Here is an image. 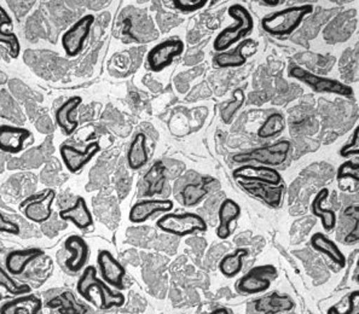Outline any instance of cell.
<instances>
[{
    "label": "cell",
    "mask_w": 359,
    "mask_h": 314,
    "mask_svg": "<svg viewBox=\"0 0 359 314\" xmlns=\"http://www.w3.org/2000/svg\"><path fill=\"white\" fill-rule=\"evenodd\" d=\"M213 182L212 178H202L200 182L185 185L182 190V205L193 207L200 203L202 198L208 193V185Z\"/></svg>",
    "instance_id": "f1b7e54d"
},
{
    "label": "cell",
    "mask_w": 359,
    "mask_h": 314,
    "mask_svg": "<svg viewBox=\"0 0 359 314\" xmlns=\"http://www.w3.org/2000/svg\"><path fill=\"white\" fill-rule=\"evenodd\" d=\"M313 13L311 4L295 5L276 13H270L263 18L262 27L264 31L273 36H288L302 26L304 20Z\"/></svg>",
    "instance_id": "3957f363"
},
{
    "label": "cell",
    "mask_w": 359,
    "mask_h": 314,
    "mask_svg": "<svg viewBox=\"0 0 359 314\" xmlns=\"http://www.w3.org/2000/svg\"><path fill=\"white\" fill-rule=\"evenodd\" d=\"M328 197V189H320V191L316 193L313 201L311 202V212L315 217L320 219V224L325 231H333L337 226V217L334 210H327L323 205Z\"/></svg>",
    "instance_id": "d4e9b609"
},
{
    "label": "cell",
    "mask_w": 359,
    "mask_h": 314,
    "mask_svg": "<svg viewBox=\"0 0 359 314\" xmlns=\"http://www.w3.org/2000/svg\"><path fill=\"white\" fill-rule=\"evenodd\" d=\"M288 75L290 78H297L300 83H305L313 91L320 92V93H333L345 98H352L355 96L353 88L351 86H347L335 78L315 74L310 70L304 69L302 67L292 64L288 69Z\"/></svg>",
    "instance_id": "5b68a950"
},
{
    "label": "cell",
    "mask_w": 359,
    "mask_h": 314,
    "mask_svg": "<svg viewBox=\"0 0 359 314\" xmlns=\"http://www.w3.org/2000/svg\"><path fill=\"white\" fill-rule=\"evenodd\" d=\"M337 179L339 182L352 179L355 183L359 182V163L357 160H347L341 163L337 172Z\"/></svg>",
    "instance_id": "1f68e13d"
},
{
    "label": "cell",
    "mask_w": 359,
    "mask_h": 314,
    "mask_svg": "<svg viewBox=\"0 0 359 314\" xmlns=\"http://www.w3.org/2000/svg\"><path fill=\"white\" fill-rule=\"evenodd\" d=\"M3 289L15 297L32 294V288L28 284L16 283L13 280V277L8 273V271L0 266V301L3 300V295H1Z\"/></svg>",
    "instance_id": "4dcf8cb0"
},
{
    "label": "cell",
    "mask_w": 359,
    "mask_h": 314,
    "mask_svg": "<svg viewBox=\"0 0 359 314\" xmlns=\"http://www.w3.org/2000/svg\"><path fill=\"white\" fill-rule=\"evenodd\" d=\"M83 103V98L80 96H73L68 98V101L65 102L63 104L56 110L55 114V120L57 126L61 128V131L65 135H73L79 126L78 120L73 116L75 110L79 108L80 105Z\"/></svg>",
    "instance_id": "44dd1931"
},
{
    "label": "cell",
    "mask_w": 359,
    "mask_h": 314,
    "mask_svg": "<svg viewBox=\"0 0 359 314\" xmlns=\"http://www.w3.org/2000/svg\"><path fill=\"white\" fill-rule=\"evenodd\" d=\"M290 140H278L272 144L264 145L259 148L252 149L245 153H237L231 157L232 162L237 165H250L258 163L259 166L275 167L282 166L290 156Z\"/></svg>",
    "instance_id": "277c9868"
},
{
    "label": "cell",
    "mask_w": 359,
    "mask_h": 314,
    "mask_svg": "<svg viewBox=\"0 0 359 314\" xmlns=\"http://www.w3.org/2000/svg\"><path fill=\"white\" fill-rule=\"evenodd\" d=\"M65 248L69 253V258L66 260L68 271L78 273L88 265L90 258V248L86 240L78 235H72L65 242Z\"/></svg>",
    "instance_id": "e0dca14e"
},
{
    "label": "cell",
    "mask_w": 359,
    "mask_h": 314,
    "mask_svg": "<svg viewBox=\"0 0 359 314\" xmlns=\"http://www.w3.org/2000/svg\"><path fill=\"white\" fill-rule=\"evenodd\" d=\"M280 4H282V1H280V0L278 1H260V5H266V6H270V8L271 6L275 8V6H278Z\"/></svg>",
    "instance_id": "74e56055"
},
{
    "label": "cell",
    "mask_w": 359,
    "mask_h": 314,
    "mask_svg": "<svg viewBox=\"0 0 359 314\" xmlns=\"http://www.w3.org/2000/svg\"><path fill=\"white\" fill-rule=\"evenodd\" d=\"M172 4L175 9L180 10L182 13H195V11L203 9L208 4V1L206 0H175Z\"/></svg>",
    "instance_id": "d6a6232c"
},
{
    "label": "cell",
    "mask_w": 359,
    "mask_h": 314,
    "mask_svg": "<svg viewBox=\"0 0 359 314\" xmlns=\"http://www.w3.org/2000/svg\"><path fill=\"white\" fill-rule=\"evenodd\" d=\"M44 257V250L41 248H27L13 250L8 254L5 259V268L11 275H21L27 266L32 262Z\"/></svg>",
    "instance_id": "ac0fdd59"
},
{
    "label": "cell",
    "mask_w": 359,
    "mask_h": 314,
    "mask_svg": "<svg viewBox=\"0 0 359 314\" xmlns=\"http://www.w3.org/2000/svg\"><path fill=\"white\" fill-rule=\"evenodd\" d=\"M232 177L236 182H255V183L270 184L278 186L285 184L278 170L271 167L259 165H242L232 172Z\"/></svg>",
    "instance_id": "4fadbf2b"
},
{
    "label": "cell",
    "mask_w": 359,
    "mask_h": 314,
    "mask_svg": "<svg viewBox=\"0 0 359 314\" xmlns=\"http://www.w3.org/2000/svg\"><path fill=\"white\" fill-rule=\"evenodd\" d=\"M242 190H245L250 196L258 198L270 207L277 208L282 205L285 196V184L273 186L270 184L255 183V182H237Z\"/></svg>",
    "instance_id": "9a60e30c"
},
{
    "label": "cell",
    "mask_w": 359,
    "mask_h": 314,
    "mask_svg": "<svg viewBox=\"0 0 359 314\" xmlns=\"http://www.w3.org/2000/svg\"><path fill=\"white\" fill-rule=\"evenodd\" d=\"M161 231L185 237L197 232H206V220L196 213H166L156 221Z\"/></svg>",
    "instance_id": "8992f818"
},
{
    "label": "cell",
    "mask_w": 359,
    "mask_h": 314,
    "mask_svg": "<svg viewBox=\"0 0 359 314\" xmlns=\"http://www.w3.org/2000/svg\"><path fill=\"white\" fill-rule=\"evenodd\" d=\"M76 290L86 301L96 305L101 310H110L113 307H121L126 301L123 292L110 288L104 280L97 275L95 266H86L80 275Z\"/></svg>",
    "instance_id": "6da1fadb"
},
{
    "label": "cell",
    "mask_w": 359,
    "mask_h": 314,
    "mask_svg": "<svg viewBox=\"0 0 359 314\" xmlns=\"http://www.w3.org/2000/svg\"><path fill=\"white\" fill-rule=\"evenodd\" d=\"M100 151H101V145L98 142L90 143L83 150H79L68 144L61 145L60 148L62 161L65 163L67 170L73 175H76L88 163L93 161V157L96 156Z\"/></svg>",
    "instance_id": "8fae6325"
},
{
    "label": "cell",
    "mask_w": 359,
    "mask_h": 314,
    "mask_svg": "<svg viewBox=\"0 0 359 314\" xmlns=\"http://www.w3.org/2000/svg\"><path fill=\"white\" fill-rule=\"evenodd\" d=\"M95 16L93 15H85L79 18L74 25L65 32L62 35L61 44L67 56L76 57L83 50L85 43L90 36L93 26L95 25Z\"/></svg>",
    "instance_id": "52a82bcc"
},
{
    "label": "cell",
    "mask_w": 359,
    "mask_h": 314,
    "mask_svg": "<svg viewBox=\"0 0 359 314\" xmlns=\"http://www.w3.org/2000/svg\"><path fill=\"white\" fill-rule=\"evenodd\" d=\"M340 156L346 157V158L351 156H359V127H355L351 139L342 146L340 150Z\"/></svg>",
    "instance_id": "836d02e7"
},
{
    "label": "cell",
    "mask_w": 359,
    "mask_h": 314,
    "mask_svg": "<svg viewBox=\"0 0 359 314\" xmlns=\"http://www.w3.org/2000/svg\"><path fill=\"white\" fill-rule=\"evenodd\" d=\"M328 314H359L358 290L351 292L348 296V308L345 312H341L337 306H332L328 310Z\"/></svg>",
    "instance_id": "e575fe53"
},
{
    "label": "cell",
    "mask_w": 359,
    "mask_h": 314,
    "mask_svg": "<svg viewBox=\"0 0 359 314\" xmlns=\"http://www.w3.org/2000/svg\"><path fill=\"white\" fill-rule=\"evenodd\" d=\"M241 217V207L231 198H225L218 210V227H217V235L220 240H228L232 235V223H235L237 219Z\"/></svg>",
    "instance_id": "7402d4cb"
},
{
    "label": "cell",
    "mask_w": 359,
    "mask_h": 314,
    "mask_svg": "<svg viewBox=\"0 0 359 314\" xmlns=\"http://www.w3.org/2000/svg\"><path fill=\"white\" fill-rule=\"evenodd\" d=\"M32 132L25 127L1 125L0 126V151L16 155L22 151L31 139Z\"/></svg>",
    "instance_id": "2e32d148"
},
{
    "label": "cell",
    "mask_w": 359,
    "mask_h": 314,
    "mask_svg": "<svg viewBox=\"0 0 359 314\" xmlns=\"http://www.w3.org/2000/svg\"><path fill=\"white\" fill-rule=\"evenodd\" d=\"M277 271L271 265L255 267L243 275L237 283L238 292L243 294H260L270 288L272 280L276 278Z\"/></svg>",
    "instance_id": "30bf717a"
},
{
    "label": "cell",
    "mask_w": 359,
    "mask_h": 314,
    "mask_svg": "<svg viewBox=\"0 0 359 314\" xmlns=\"http://www.w3.org/2000/svg\"><path fill=\"white\" fill-rule=\"evenodd\" d=\"M97 265L101 272L102 280H104L110 288L118 292L125 289L123 278L126 275V270L109 250H100L97 255Z\"/></svg>",
    "instance_id": "7c38bea8"
},
{
    "label": "cell",
    "mask_w": 359,
    "mask_h": 314,
    "mask_svg": "<svg viewBox=\"0 0 359 314\" xmlns=\"http://www.w3.org/2000/svg\"><path fill=\"white\" fill-rule=\"evenodd\" d=\"M58 217L63 221L74 224L79 230H88L93 225V213L83 197H78L74 205H70L69 208L66 210H62L58 213Z\"/></svg>",
    "instance_id": "d6986e66"
},
{
    "label": "cell",
    "mask_w": 359,
    "mask_h": 314,
    "mask_svg": "<svg viewBox=\"0 0 359 314\" xmlns=\"http://www.w3.org/2000/svg\"><path fill=\"white\" fill-rule=\"evenodd\" d=\"M252 45H255L253 40H242L235 48H229L224 53H217L213 57L212 63L215 68H238V67L245 66L247 62L245 50Z\"/></svg>",
    "instance_id": "ffe728a7"
},
{
    "label": "cell",
    "mask_w": 359,
    "mask_h": 314,
    "mask_svg": "<svg viewBox=\"0 0 359 314\" xmlns=\"http://www.w3.org/2000/svg\"><path fill=\"white\" fill-rule=\"evenodd\" d=\"M43 302L34 294L18 296L0 307V314H39Z\"/></svg>",
    "instance_id": "cb8c5ba5"
},
{
    "label": "cell",
    "mask_w": 359,
    "mask_h": 314,
    "mask_svg": "<svg viewBox=\"0 0 359 314\" xmlns=\"http://www.w3.org/2000/svg\"><path fill=\"white\" fill-rule=\"evenodd\" d=\"M229 16L235 21L233 26L224 28L213 41L215 53H224L233 45L238 44L250 35L255 28V21L250 11L241 4H232L228 9Z\"/></svg>",
    "instance_id": "7a4b0ae2"
},
{
    "label": "cell",
    "mask_w": 359,
    "mask_h": 314,
    "mask_svg": "<svg viewBox=\"0 0 359 314\" xmlns=\"http://www.w3.org/2000/svg\"><path fill=\"white\" fill-rule=\"evenodd\" d=\"M0 232L9 233V235H18L21 233V227L18 223L6 218L4 214L0 212Z\"/></svg>",
    "instance_id": "d590c367"
},
{
    "label": "cell",
    "mask_w": 359,
    "mask_h": 314,
    "mask_svg": "<svg viewBox=\"0 0 359 314\" xmlns=\"http://www.w3.org/2000/svg\"><path fill=\"white\" fill-rule=\"evenodd\" d=\"M285 120L283 115L275 113L267 116L263 125L259 127L258 137L262 139H270L285 131Z\"/></svg>",
    "instance_id": "f546056e"
},
{
    "label": "cell",
    "mask_w": 359,
    "mask_h": 314,
    "mask_svg": "<svg viewBox=\"0 0 359 314\" xmlns=\"http://www.w3.org/2000/svg\"><path fill=\"white\" fill-rule=\"evenodd\" d=\"M310 243L316 252L325 255L337 266L341 268L346 266V257L342 253L341 249L339 248L337 243L330 240L328 235L322 232H316L312 235Z\"/></svg>",
    "instance_id": "603a6c76"
},
{
    "label": "cell",
    "mask_w": 359,
    "mask_h": 314,
    "mask_svg": "<svg viewBox=\"0 0 359 314\" xmlns=\"http://www.w3.org/2000/svg\"><path fill=\"white\" fill-rule=\"evenodd\" d=\"M4 27H13V21L10 18L9 13L0 6V44L6 45L8 51L13 58H18L21 53V44L18 35L11 32V28Z\"/></svg>",
    "instance_id": "4316f807"
},
{
    "label": "cell",
    "mask_w": 359,
    "mask_h": 314,
    "mask_svg": "<svg viewBox=\"0 0 359 314\" xmlns=\"http://www.w3.org/2000/svg\"><path fill=\"white\" fill-rule=\"evenodd\" d=\"M250 250L247 248H238L223 257L219 262V271L226 278H233L241 273L243 261L248 257Z\"/></svg>",
    "instance_id": "83f0119b"
},
{
    "label": "cell",
    "mask_w": 359,
    "mask_h": 314,
    "mask_svg": "<svg viewBox=\"0 0 359 314\" xmlns=\"http://www.w3.org/2000/svg\"><path fill=\"white\" fill-rule=\"evenodd\" d=\"M208 314H233L231 310H228V308H225V307H219V308H217V310H213V312H210Z\"/></svg>",
    "instance_id": "8d00e7d4"
},
{
    "label": "cell",
    "mask_w": 359,
    "mask_h": 314,
    "mask_svg": "<svg viewBox=\"0 0 359 314\" xmlns=\"http://www.w3.org/2000/svg\"><path fill=\"white\" fill-rule=\"evenodd\" d=\"M184 53V43L178 38L165 40L155 45L147 55V63L150 70L155 73L163 71L171 66L177 57Z\"/></svg>",
    "instance_id": "9c48e42d"
},
{
    "label": "cell",
    "mask_w": 359,
    "mask_h": 314,
    "mask_svg": "<svg viewBox=\"0 0 359 314\" xmlns=\"http://www.w3.org/2000/svg\"><path fill=\"white\" fill-rule=\"evenodd\" d=\"M148 148H147V135L137 133L130 144L128 151V165L132 170H140L148 162Z\"/></svg>",
    "instance_id": "484cf974"
},
{
    "label": "cell",
    "mask_w": 359,
    "mask_h": 314,
    "mask_svg": "<svg viewBox=\"0 0 359 314\" xmlns=\"http://www.w3.org/2000/svg\"><path fill=\"white\" fill-rule=\"evenodd\" d=\"M56 200V191L53 189H46L36 196L27 198L20 205L25 217L35 224H44L50 220L53 212V202Z\"/></svg>",
    "instance_id": "ba28073f"
},
{
    "label": "cell",
    "mask_w": 359,
    "mask_h": 314,
    "mask_svg": "<svg viewBox=\"0 0 359 314\" xmlns=\"http://www.w3.org/2000/svg\"><path fill=\"white\" fill-rule=\"evenodd\" d=\"M175 208L171 200H142L132 205L128 219L132 224H143L158 213H170Z\"/></svg>",
    "instance_id": "5bb4252c"
}]
</instances>
